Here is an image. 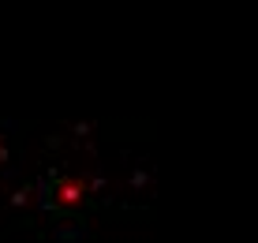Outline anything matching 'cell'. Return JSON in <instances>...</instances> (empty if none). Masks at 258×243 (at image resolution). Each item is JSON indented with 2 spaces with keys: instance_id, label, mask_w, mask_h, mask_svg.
<instances>
[{
  "instance_id": "cell-1",
  "label": "cell",
  "mask_w": 258,
  "mask_h": 243,
  "mask_svg": "<svg viewBox=\"0 0 258 243\" xmlns=\"http://www.w3.org/2000/svg\"><path fill=\"white\" fill-rule=\"evenodd\" d=\"M52 199H56L60 206H79L86 199V184L75 176H56L52 179Z\"/></svg>"
},
{
  "instance_id": "cell-2",
  "label": "cell",
  "mask_w": 258,
  "mask_h": 243,
  "mask_svg": "<svg viewBox=\"0 0 258 243\" xmlns=\"http://www.w3.org/2000/svg\"><path fill=\"white\" fill-rule=\"evenodd\" d=\"M4 157H8V146H4V135H0V165H4Z\"/></svg>"
}]
</instances>
